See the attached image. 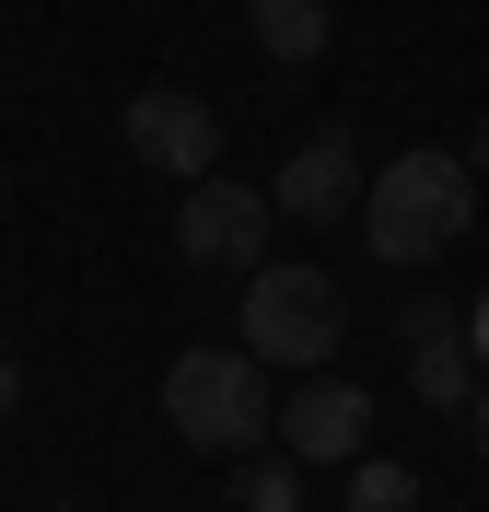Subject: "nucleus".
<instances>
[{
    "label": "nucleus",
    "mask_w": 489,
    "mask_h": 512,
    "mask_svg": "<svg viewBox=\"0 0 489 512\" xmlns=\"http://www.w3.org/2000/svg\"><path fill=\"white\" fill-rule=\"evenodd\" d=\"M361 256L373 268H431V256H455L466 233H478V163L466 152H396L373 163V187H361Z\"/></svg>",
    "instance_id": "obj_1"
},
{
    "label": "nucleus",
    "mask_w": 489,
    "mask_h": 512,
    "mask_svg": "<svg viewBox=\"0 0 489 512\" xmlns=\"http://www.w3.org/2000/svg\"><path fill=\"white\" fill-rule=\"evenodd\" d=\"M280 396H268V361L245 338H210V350H175L163 361V431L187 454H257Z\"/></svg>",
    "instance_id": "obj_2"
},
{
    "label": "nucleus",
    "mask_w": 489,
    "mask_h": 512,
    "mask_svg": "<svg viewBox=\"0 0 489 512\" xmlns=\"http://www.w3.org/2000/svg\"><path fill=\"white\" fill-rule=\"evenodd\" d=\"M338 338H350V291L326 268H303V256L245 268V350L268 373H315V361H338Z\"/></svg>",
    "instance_id": "obj_3"
},
{
    "label": "nucleus",
    "mask_w": 489,
    "mask_h": 512,
    "mask_svg": "<svg viewBox=\"0 0 489 512\" xmlns=\"http://www.w3.org/2000/svg\"><path fill=\"white\" fill-rule=\"evenodd\" d=\"M268 233H280L268 187H245V175H187V198H175V256H187L198 280L268 268Z\"/></svg>",
    "instance_id": "obj_4"
},
{
    "label": "nucleus",
    "mask_w": 489,
    "mask_h": 512,
    "mask_svg": "<svg viewBox=\"0 0 489 512\" xmlns=\"http://www.w3.org/2000/svg\"><path fill=\"white\" fill-rule=\"evenodd\" d=\"M361 187H373V163H361V128H350V117H315L292 152H280V175H268V210L326 233L338 210H361Z\"/></svg>",
    "instance_id": "obj_5"
},
{
    "label": "nucleus",
    "mask_w": 489,
    "mask_h": 512,
    "mask_svg": "<svg viewBox=\"0 0 489 512\" xmlns=\"http://www.w3.org/2000/svg\"><path fill=\"white\" fill-rule=\"evenodd\" d=\"M117 140H129V163H152V175H222V117H210V94H187V82H140L129 105H117Z\"/></svg>",
    "instance_id": "obj_6"
},
{
    "label": "nucleus",
    "mask_w": 489,
    "mask_h": 512,
    "mask_svg": "<svg viewBox=\"0 0 489 512\" xmlns=\"http://www.w3.org/2000/svg\"><path fill=\"white\" fill-rule=\"evenodd\" d=\"M280 454H303V466H350V454H373V396H361L338 361H315V373L280 396Z\"/></svg>",
    "instance_id": "obj_7"
},
{
    "label": "nucleus",
    "mask_w": 489,
    "mask_h": 512,
    "mask_svg": "<svg viewBox=\"0 0 489 512\" xmlns=\"http://www.w3.org/2000/svg\"><path fill=\"white\" fill-rule=\"evenodd\" d=\"M396 350H408V396L443 419H466L478 396V350H466V315L455 303H396Z\"/></svg>",
    "instance_id": "obj_8"
},
{
    "label": "nucleus",
    "mask_w": 489,
    "mask_h": 512,
    "mask_svg": "<svg viewBox=\"0 0 489 512\" xmlns=\"http://www.w3.org/2000/svg\"><path fill=\"white\" fill-rule=\"evenodd\" d=\"M245 35H257V59L280 70V82H303V70L338 47V0H245Z\"/></svg>",
    "instance_id": "obj_9"
},
{
    "label": "nucleus",
    "mask_w": 489,
    "mask_h": 512,
    "mask_svg": "<svg viewBox=\"0 0 489 512\" xmlns=\"http://www.w3.org/2000/svg\"><path fill=\"white\" fill-rule=\"evenodd\" d=\"M338 512H420V478L396 454H350L338 466Z\"/></svg>",
    "instance_id": "obj_10"
},
{
    "label": "nucleus",
    "mask_w": 489,
    "mask_h": 512,
    "mask_svg": "<svg viewBox=\"0 0 489 512\" xmlns=\"http://www.w3.org/2000/svg\"><path fill=\"white\" fill-rule=\"evenodd\" d=\"M303 478H315L303 454H245V478H233V512H315V501H303Z\"/></svg>",
    "instance_id": "obj_11"
},
{
    "label": "nucleus",
    "mask_w": 489,
    "mask_h": 512,
    "mask_svg": "<svg viewBox=\"0 0 489 512\" xmlns=\"http://www.w3.org/2000/svg\"><path fill=\"white\" fill-rule=\"evenodd\" d=\"M12 419H24V350L0 338V431H12Z\"/></svg>",
    "instance_id": "obj_12"
},
{
    "label": "nucleus",
    "mask_w": 489,
    "mask_h": 512,
    "mask_svg": "<svg viewBox=\"0 0 489 512\" xmlns=\"http://www.w3.org/2000/svg\"><path fill=\"white\" fill-rule=\"evenodd\" d=\"M466 454L489 466V373H478V396H466Z\"/></svg>",
    "instance_id": "obj_13"
},
{
    "label": "nucleus",
    "mask_w": 489,
    "mask_h": 512,
    "mask_svg": "<svg viewBox=\"0 0 489 512\" xmlns=\"http://www.w3.org/2000/svg\"><path fill=\"white\" fill-rule=\"evenodd\" d=\"M466 350H478V373H489V291L466 303Z\"/></svg>",
    "instance_id": "obj_14"
},
{
    "label": "nucleus",
    "mask_w": 489,
    "mask_h": 512,
    "mask_svg": "<svg viewBox=\"0 0 489 512\" xmlns=\"http://www.w3.org/2000/svg\"><path fill=\"white\" fill-rule=\"evenodd\" d=\"M466 163H478V175H489V117H478V128H466Z\"/></svg>",
    "instance_id": "obj_15"
},
{
    "label": "nucleus",
    "mask_w": 489,
    "mask_h": 512,
    "mask_svg": "<svg viewBox=\"0 0 489 512\" xmlns=\"http://www.w3.org/2000/svg\"><path fill=\"white\" fill-rule=\"evenodd\" d=\"M0 210H12V163H0Z\"/></svg>",
    "instance_id": "obj_16"
},
{
    "label": "nucleus",
    "mask_w": 489,
    "mask_h": 512,
    "mask_svg": "<svg viewBox=\"0 0 489 512\" xmlns=\"http://www.w3.org/2000/svg\"><path fill=\"white\" fill-rule=\"evenodd\" d=\"M35 512H82V501H35Z\"/></svg>",
    "instance_id": "obj_17"
}]
</instances>
